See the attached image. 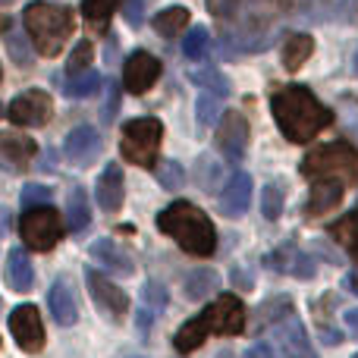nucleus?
Segmentation results:
<instances>
[{
  "instance_id": "obj_2",
  "label": "nucleus",
  "mask_w": 358,
  "mask_h": 358,
  "mask_svg": "<svg viewBox=\"0 0 358 358\" xmlns=\"http://www.w3.org/2000/svg\"><path fill=\"white\" fill-rule=\"evenodd\" d=\"M245 330V305L236 296H220L210 308H204L198 317L185 321L176 330L173 346L179 352H195L210 334L217 336H236Z\"/></svg>"
},
{
  "instance_id": "obj_22",
  "label": "nucleus",
  "mask_w": 358,
  "mask_h": 358,
  "mask_svg": "<svg viewBox=\"0 0 358 358\" xmlns=\"http://www.w3.org/2000/svg\"><path fill=\"white\" fill-rule=\"evenodd\" d=\"M31 280H35V271H31V261L22 248H13L10 258H6V283L16 292H29Z\"/></svg>"
},
{
  "instance_id": "obj_32",
  "label": "nucleus",
  "mask_w": 358,
  "mask_h": 358,
  "mask_svg": "<svg viewBox=\"0 0 358 358\" xmlns=\"http://www.w3.org/2000/svg\"><path fill=\"white\" fill-rule=\"evenodd\" d=\"M217 120H220V94L204 92L201 98H198V123L208 129V126H214Z\"/></svg>"
},
{
  "instance_id": "obj_12",
  "label": "nucleus",
  "mask_w": 358,
  "mask_h": 358,
  "mask_svg": "<svg viewBox=\"0 0 358 358\" xmlns=\"http://www.w3.org/2000/svg\"><path fill=\"white\" fill-rule=\"evenodd\" d=\"M161 76V60L151 57L148 50H136L123 66V88L132 94H145Z\"/></svg>"
},
{
  "instance_id": "obj_40",
  "label": "nucleus",
  "mask_w": 358,
  "mask_h": 358,
  "mask_svg": "<svg viewBox=\"0 0 358 358\" xmlns=\"http://www.w3.org/2000/svg\"><path fill=\"white\" fill-rule=\"evenodd\" d=\"M145 3H148V0H126L123 3V13H126V19H129V25H142Z\"/></svg>"
},
{
  "instance_id": "obj_21",
  "label": "nucleus",
  "mask_w": 358,
  "mask_h": 358,
  "mask_svg": "<svg viewBox=\"0 0 358 358\" xmlns=\"http://www.w3.org/2000/svg\"><path fill=\"white\" fill-rule=\"evenodd\" d=\"M280 343H283V349L289 358H317V352L311 349L308 334H305V327L296 321V317L280 327Z\"/></svg>"
},
{
  "instance_id": "obj_39",
  "label": "nucleus",
  "mask_w": 358,
  "mask_h": 358,
  "mask_svg": "<svg viewBox=\"0 0 358 358\" xmlns=\"http://www.w3.org/2000/svg\"><path fill=\"white\" fill-rule=\"evenodd\" d=\"M142 296L151 308H164V305H167V292H164V286H157V283H145Z\"/></svg>"
},
{
  "instance_id": "obj_42",
  "label": "nucleus",
  "mask_w": 358,
  "mask_h": 358,
  "mask_svg": "<svg viewBox=\"0 0 358 358\" xmlns=\"http://www.w3.org/2000/svg\"><path fill=\"white\" fill-rule=\"evenodd\" d=\"M346 324H349V330L358 336V308H352V311H346Z\"/></svg>"
},
{
  "instance_id": "obj_5",
  "label": "nucleus",
  "mask_w": 358,
  "mask_h": 358,
  "mask_svg": "<svg viewBox=\"0 0 358 358\" xmlns=\"http://www.w3.org/2000/svg\"><path fill=\"white\" fill-rule=\"evenodd\" d=\"M302 173L308 179H340L343 185L355 182L358 179V155L346 142L324 145V148H315L302 161Z\"/></svg>"
},
{
  "instance_id": "obj_43",
  "label": "nucleus",
  "mask_w": 358,
  "mask_h": 358,
  "mask_svg": "<svg viewBox=\"0 0 358 358\" xmlns=\"http://www.w3.org/2000/svg\"><path fill=\"white\" fill-rule=\"evenodd\" d=\"M6 227H10V210H6V208H0V236L6 233Z\"/></svg>"
},
{
  "instance_id": "obj_4",
  "label": "nucleus",
  "mask_w": 358,
  "mask_h": 358,
  "mask_svg": "<svg viewBox=\"0 0 358 358\" xmlns=\"http://www.w3.org/2000/svg\"><path fill=\"white\" fill-rule=\"evenodd\" d=\"M22 25H25V35L31 38L35 50L41 57H57L66 41L73 38L76 29V19L69 6L60 3H29L22 13Z\"/></svg>"
},
{
  "instance_id": "obj_48",
  "label": "nucleus",
  "mask_w": 358,
  "mask_h": 358,
  "mask_svg": "<svg viewBox=\"0 0 358 358\" xmlns=\"http://www.w3.org/2000/svg\"><path fill=\"white\" fill-rule=\"evenodd\" d=\"M355 358H358V355H355Z\"/></svg>"
},
{
  "instance_id": "obj_27",
  "label": "nucleus",
  "mask_w": 358,
  "mask_h": 358,
  "mask_svg": "<svg viewBox=\"0 0 358 358\" xmlns=\"http://www.w3.org/2000/svg\"><path fill=\"white\" fill-rule=\"evenodd\" d=\"M101 85V76L94 73V69H85V73H76L66 79V85H63V94L66 98H92L94 92H98Z\"/></svg>"
},
{
  "instance_id": "obj_16",
  "label": "nucleus",
  "mask_w": 358,
  "mask_h": 358,
  "mask_svg": "<svg viewBox=\"0 0 358 358\" xmlns=\"http://www.w3.org/2000/svg\"><path fill=\"white\" fill-rule=\"evenodd\" d=\"M92 258L98 261L104 271H110V273H117V277H132L136 273V264H132V255L126 252L123 245H117L113 239H98V242H92Z\"/></svg>"
},
{
  "instance_id": "obj_29",
  "label": "nucleus",
  "mask_w": 358,
  "mask_h": 358,
  "mask_svg": "<svg viewBox=\"0 0 358 358\" xmlns=\"http://www.w3.org/2000/svg\"><path fill=\"white\" fill-rule=\"evenodd\" d=\"M117 6H120V0H82V13H85V19L94 29H104Z\"/></svg>"
},
{
  "instance_id": "obj_8",
  "label": "nucleus",
  "mask_w": 358,
  "mask_h": 358,
  "mask_svg": "<svg viewBox=\"0 0 358 358\" xmlns=\"http://www.w3.org/2000/svg\"><path fill=\"white\" fill-rule=\"evenodd\" d=\"M54 113V101H50L48 92L41 88H29L19 98H13V104L6 107V117L16 126H25V129H35V126H44Z\"/></svg>"
},
{
  "instance_id": "obj_45",
  "label": "nucleus",
  "mask_w": 358,
  "mask_h": 358,
  "mask_svg": "<svg viewBox=\"0 0 358 358\" xmlns=\"http://www.w3.org/2000/svg\"><path fill=\"white\" fill-rule=\"evenodd\" d=\"M6 3H16V0H0V6H6Z\"/></svg>"
},
{
  "instance_id": "obj_15",
  "label": "nucleus",
  "mask_w": 358,
  "mask_h": 358,
  "mask_svg": "<svg viewBox=\"0 0 358 358\" xmlns=\"http://www.w3.org/2000/svg\"><path fill=\"white\" fill-rule=\"evenodd\" d=\"M66 157L73 164H79V167H88V164L98 161L101 155V136L98 129H92V126H76L73 132L66 136Z\"/></svg>"
},
{
  "instance_id": "obj_23",
  "label": "nucleus",
  "mask_w": 358,
  "mask_h": 358,
  "mask_svg": "<svg viewBox=\"0 0 358 358\" xmlns=\"http://www.w3.org/2000/svg\"><path fill=\"white\" fill-rule=\"evenodd\" d=\"M214 289H220V277H217V271H210V267L192 271L189 277H185V296H189L192 302H201V299H208Z\"/></svg>"
},
{
  "instance_id": "obj_47",
  "label": "nucleus",
  "mask_w": 358,
  "mask_h": 358,
  "mask_svg": "<svg viewBox=\"0 0 358 358\" xmlns=\"http://www.w3.org/2000/svg\"><path fill=\"white\" fill-rule=\"evenodd\" d=\"M355 214H358V208H355Z\"/></svg>"
},
{
  "instance_id": "obj_6",
  "label": "nucleus",
  "mask_w": 358,
  "mask_h": 358,
  "mask_svg": "<svg viewBox=\"0 0 358 358\" xmlns=\"http://www.w3.org/2000/svg\"><path fill=\"white\" fill-rule=\"evenodd\" d=\"M161 138H164V126L155 117H142V120H129L123 126V138H120V151L129 164L136 167H155L157 164V151H161Z\"/></svg>"
},
{
  "instance_id": "obj_41",
  "label": "nucleus",
  "mask_w": 358,
  "mask_h": 358,
  "mask_svg": "<svg viewBox=\"0 0 358 358\" xmlns=\"http://www.w3.org/2000/svg\"><path fill=\"white\" fill-rule=\"evenodd\" d=\"M245 358H277V355H273V349L267 346V343H258V346H252V349H248Z\"/></svg>"
},
{
  "instance_id": "obj_35",
  "label": "nucleus",
  "mask_w": 358,
  "mask_h": 358,
  "mask_svg": "<svg viewBox=\"0 0 358 358\" xmlns=\"http://www.w3.org/2000/svg\"><path fill=\"white\" fill-rule=\"evenodd\" d=\"M157 179H161L164 189H179V185L185 182V170L179 167L176 161H164L161 167H157Z\"/></svg>"
},
{
  "instance_id": "obj_24",
  "label": "nucleus",
  "mask_w": 358,
  "mask_h": 358,
  "mask_svg": "<svg viewBox=\"0 0 358 358\" xmlns=\"http://www.w3.org/2000/svg\"><path fill=\"white\" fill-rule=\"evenodd\" d=\"M92 223V210H88V198H85V189L76 185L69 192V201H66V227L73 233H82V229Z\"/></svg>"
},
{
  "instance_id": "obj_10",
  "label": "nucleus",
  "mask_w": 358,
  "mask_h": 358,
  "mask_svg": "<svg viewBox=\"0 0 358 358\" xmlns=\"http://www.w3.org/2000/svg\"><path fill=\"white\" fill-rule=\"evenodd\" d=\"M85 280H88V289H92V299L98 302V308L104 311L110 321H123L126 311H129V299H126V292L120 289L117 283H110L104 273H98L94 267L85 271Z\"/></svg>"
},
{
  "instance_id": "obj_7",
  "label": "nucleus",
  "mask_w": 358,
  "mask_h": 358,
  "mask_svg": "<svg viewBox=\"0 0 358 358\" xmlns=\"http://www.w3.org/2000/svg\"><path fill=\"white\" fill-rule=\"evenodd\" d=\"M19 233L22 242L35 252H50V248L60 242L63 236V223L50 204H35V208L22 210V220H19Z\"/></svg>"
},
{
  "instance_id": "obj_11",
  "label": "nucleus",
  "mask_w": 358,
  "mask_h": 358,
  "mask_svg": "<svg viewBox=\"0 0 358 358\" xmlns=\"http://www.w3.org/2000/svg\"><path fill=\"white\" fill-rule=\"evenodd\" d=\"M10 330L16 336L22 352H41L44 346V327H41V315L35 305H19L10 315Z\"/></svg>"
},
{
  "instance_id": "obj_30",
  "label": "nucleus",
  "mask_w": 358,
  "mask_h": 358,
  "mask_svg": "<svg viewBox=\"0 0 358 358\" xmlns=\"http://www.w3.org/2000/svg\"><path fill=\"white\" fill-rule=\"evenodd\" d=\"M261 214L267 220H277L283 214V189H280V182H267L261 189Z\"/></svg>"
},
{
  "instance_id": "obj_25",
  "label": "nucleus",
  "mask_w": 358,
  "mask_h": 358,
  "mask_svg": "<svg viewBox=\"0 0 358 358\" xmlns=\"http://www.w3.org/2000/svg\"><path fill=\"white\" fill-rule=\"evenodd\" d=\"M311 50H315V41H311L308 35H289L283 44V66L289 69V73L302 69V63L311 57Z\"/></svg>"
},
{
  "instance_id": "obj_17",
  "label": "nucleus",
  "mask_w": 358,
  "mask_h": 358,
  "mask_svg": "<svg viewBox=\"0 0 358 358\" xmlns=\"http://www.w3.org/2000/svg\"><path fill=\"white\" fill-rule=\"evenodd\" d=\"M252 204V176L248 173H233L227 189L220 192V210L227 217H242Z\"/></svg>"
},
{
  "instance_id": "obj_13",
  "label": "nucleus",
  "mask_w": 358,
  "mask_h": 358,
  "mask_svg": "<svg viewBox=\"0 0 358 358\" xmlns=\"http://www.w3.org/2000/svg\"><path fill=\"white\" fill-rule=\"evenodd\" d=\"M264 264L271 267V271L292 273V277H299V280H311L317 273L315 258H308V255H305L299 245H292V242H286V245H280L277 252H271L264 258Z\"/></svg>"
},
{
  "instance_id": "obj_37",
  "label": "nucleus",
  "mask_w": 358,
  "mask_h": 358,
  "mask_svg": "<svg viewBox=\"0 0 358 358\" xmlns=\"http://www.w3.org/2000/svg\"><path fill=\"white\" fill-rule=\"evenodd\" d=\"M35 204H50V189H44V185H25L22 208H35Z\"/></svg>"
},
{
  "instance_id": "obj_33",
  "label": "nucleus",
  "mask_w": 358,
  "mask_h": 358,
  "mask_svg": "<svg viewBox=\"0 0 358 358\" xmlns=\"http://www.w3.org/2000/svg\"><path fill=\"white\" fill-rule=\"evenodd\" d=\"M92 57H94L92 41H79V44H76V50H73V54H69L66 73H69V76H76V73H85V69H88V63H92Z\"/></svg>"
},
{
  "instance_id": "obj_44",
  "label": "nucleus",
  "mask_w": 358,
  "mask_h": 358,
  "mask_svg": "<svg viewBox=\"0 0 358 358\" xmlns=\"http://www.w3.org/2000/svg\"><path fill=\"white\" fill-rule=\"evenodd\" d=\"M346 286H349V289H352L355 296H358V271H352V273L346 277Z\"/></svg>"
},
{
  "instance_id": "obj_14",
  "label": "nucleus",
  "mask_w": 358,
  "mask_h": 358,
  "mask_svg": "<svg viewBox=\"0 0 358 358\" xmlns=\"http://www.w3.org/2000/svg\"><path fill=\"white\" fill-rule=\"evenodd\" d=\"M35 157V142L22 132H0V164L10 173H22Z\"/></svg>"
},
{
  "instance_id": "obj_36",
  "label": "nucleus",
  "mask_w": 358,
  "mask_h": 358,
  "mask_svg": "<svg viewBox=\"0 0 358 358\" xmlns=\"http://www.w3.org/2000/svg\"><path fill=\"white\" fill-rule=\"evenodd\" d=\"M292 311V299H271V302H264L261 305V324H271V321H277V317H286Z\"/></svg>"
},
{
  "instance_id": "obj_34",
  "label": "nucleus",
  "mask_w": 358,
  "mask_h": 358,
  "mask_svg": "<svg viewBox=\"0 0 358 358\" xmlns=\"http://www.w3.org/2000/svg\"><path fill=\"white\" fill-rule=\"evenodd\" d=\"M204 48H208V29L195 25V29L185 35V41H182V54L189 57V60H198V57L204 54Z\"/></svg>"
},
{
  "instance_id": "obj_38",
  "label": "nucleus",
  "mask_w": 358,
  "mask_h": 358,
  "mask_svg": "<svg viewBox=\"0 0 358 358\" xmlns=\"http://www.w3.org/2000/svg\"><path fill=\"white\" fill-rule=\"evenodd\" d=\"M6 41H10L13 60H16L19 66H31V54H29V48H25V41H19V35H10Z\"/></svg>"
},
{
  "instance_id": "obj_31",
  "label": "nucleus",
  "mask_w": 358,
  "mask_h": 358,
  "mask_svg": "<svg viewBox=\"0 0 358 358\" xmlns=\"http://www.w3.org/2000/svg\"><path fill=\"white\" fill-rule=\"evenodd\" d=\"M192 82L201 88H208V92L220 94V98H227L229 94V82L227 76H220V69H201V73H192Z\"/></svg>"
},
{
  "instance_id": "obj_9",
  "label": "nucleus",
  "mask_w": 358,
  "mask_h": 358,
  "mask_svg": "<svg viewBox=\"0 0 358 358\" xmlns=\"http://www.w3.org/2000/svg\"><path fill=\"white\" fill-rule=\"evenodd\" d=\"M217 148L229 164H239L248 148V123L239 110L223 113L220 126H217Z\"/></svg>"
},
{
  "instance_id": "obj_26",
  "label": "nucleus",
  "mask_w": 358,
  "mask_h": 358,
  "mask_svg": "<svg viewBox=\"0 0 358 358\" xmlns=\"http://www.w3.org/2000/svg\"><path fill=\"white\" fill-rule=\"evenodd\" d=\"M185 25H189V10H185V6H170V10H161L155 16V31L164 38L182 35Z\"/></svg>"
},
{
  "instance_id": "obj_1",
  "label": "nucleus",
  "mask_w": 358,
  "mask_h": 358,
  "mask_svg": "<svg viewBox=\"0 0 358 358\" xmlns=\"http://www.w3.org/2000/svg\"><path fill=\"white\" fill-rule=\"evenodd\" d=\"M271 110H273V120H277L280 132L296 145L311 142L317 132H324L334 123V113L305 85H286L283 92H277L271 98Z\"/></svg>"
},
{
  "instance_id": "obj_3",
  "label": "nucleus",
  "mask_w": 358,
  "mask_h": 358,
  "mask_svg": "<svg viewBox=\"0 0 358 358\" xmlns=\"http://www.w3.org/2000/svg\"><path fill=\"white\" fill-rule=\"evenodd\" d=\"M157 229L167 236H173L176 245L182 252L195 255V258H208L217 248V229L208 220L201 208L189 201H173L170 208H164L157 214Z\"/></svg>"
},
{
  "instance_id": "obj_19",
  "label": "nucleus",
  "mask_w": 358,
  "mask_h": 358,
  "mask_svg": "<svg viewBox=\"0 0 358 358\" xmlns=\"http://www.w3.org/2000/svg\"><path fill=\"white\" fill-rule=\"evenodd\" d=\"M343 201V182L340 179H321V182L311 189L308 198V217H324Z\"/></svg>"
},
{
  "instance_id": "obj_28",
  "label": "nucleus",
  "mask_w": 358,
  "mask_h": 358,
  "mask_svg": "<svg viewBox=\"0 0 358 358\" xmlns=\"http://www.w3.org/2000/svg\"><path fill=\"white\" fill-rule=\"evenodd\" d=\"M330 236H334V239L340 242V245L358 261V214L343 217L336 227H330Z\"/></svg>"
},
{
  "instance_id": "obj_18",
  "label": "nucleus",
  "mask_w": 358,
  "mask_h": 358,
  "mask_svg": "<svg viewBox=\"0 0 358 358\" xmlns=\"http://www.w3.org/2000/svg\"><path fill=\"white\" fill-rule=\"evenodd\" d=\"M48 305H50V315H54V321L60 324V327H73V324L79 321V308H76L73 289H69V283L63 277L54 280V286H50Z\"/></svg>"
},
{
  "instance_id": "obj_20",
  "label": "nucleus",
  "mask_w": 358,
  "mask_h": 358,
  "mask_svg": "<svg viewBox=\"0 0 358 358\" xmlns=\"http://www.w3.org/2000/svg\"><path fill=\"white\" fill-rule=\"evenodd\" d=\"M98 204L104 210H120L123 204V170L120 164H107L98 179Z\"/></svg>"
},
{
  "instance_id": "obj_46",
  "label": "nucleus",
  "mask_w": 358,
  "mask_h": 358,
  "mask_svg": "<svg viewBox=\"0 0 358 358\" xmlns=\"http://www.w3.org/2000/svg\"><path fill=\"white\" fill-rule=\"evenodd\" d=\"M355 76H358V54H355Z\"/></svg>"
}]
</instances>
